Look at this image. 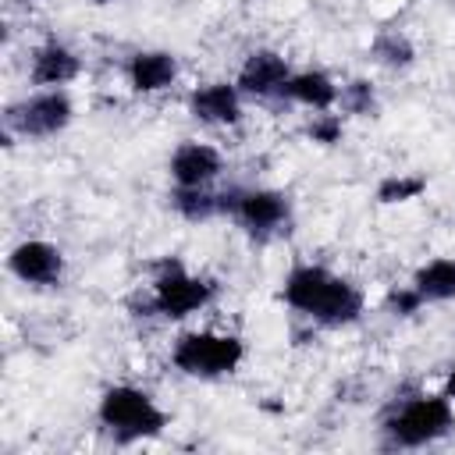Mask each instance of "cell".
Returning a JSON list of instances; mask_svg holds the SVG:
<instances>
[{"label": "cell", "instance_id": "16", "mask_svg": "<svg viewBox=\"0 0 455 455\" xmlns=\"http://www.w3.org/2000/svg\"><path fill=\"white\" fill-rule=\"evenodd\" d=\"M171 203L185 220H210L213 213H220V196L210 192L206 185L203 188H174Z\"/></svg>", "mask_w": 455, "mask_h": 455}, {"label": "cell", "instance_id": "20", "mask_svg": "<svg viewBox=\"0 0 455 455\" xmlns=\"http://www.w3.org/2000/svg\"><path fill=\"white\" fill-rule=\"evenodd\" d=\"M384 306H387L391 316H412V313L423 306V295H419L412 284H409V288H391L387 299H384Z\"/></svg>", "mask_w": 455, "mask_h": 455}, {"label": "cell", "instance_id": "19", "mask_svg": "<svg viewBox=\"0 0 455 455\" xmlns=\"http://www.w3.org/2000/svg\"><path fill=\"white\" fill-rule=\"evenodd\" d=\"M338 103H341V110H348V114H355V117L377 114V92H373V85H370L366 78L348 82V85L338 92Z\"/></svg>", "mask_w": 455, "mask_h": 455}, {"label": "cell", "instance_id": "7", "mask_svg": "<svg viewBox=\"0 0 455 455\" xmlns=\"http://www.w3.org/2000/svg\"><path fill=\"white\" fill-rule=\"evenodd\" d=\"M220 213H231L249 235H270L277 231L291 206H288V196L284 192H274V188H235V192H220Z\"/></svg>", "mask_w": 455, "mask_h": 455}, {"label": "cell", "instance_id": "17", "mask_svg": "<svg viewBox=\"0 0 455 455\" xmlns=\"http://www.w3.org/2000/svg\"><path fill=\"white\" fill-rule=\"evenodd\" d=\"M370 53H373L377 64L395 68V71H398V68H409V64L416 60V46H412L402 32H380V36L373 39Z\"/></svg>", "mask_w": 455, "mask_h": 455}, {"label": "cell", "instance_id": "23", "mask_svg": "<svg viewBox=\"0 0 455 455\" xmlns=\"http://www.w3.org/2000/svg\"><path fill=\"white\" fill-rule=\"evenodd\" d=\"M92 4H110V0H92Z\"/></svg>", "mask_w": 455, "mask_h": 455}, {"label": "cell", "instance_id": "8", "mask_svg": "<svg viewBox=\"0 0 455 455\" xmlns=\"http://www.w3.org/2000/svg\"><path fill=\"white\" fill-rule=\"evenodd\" d=\"M7 267L25 284H60V277H64L60 249L43 242V238H28V242L14 245L11 256H7Z\"/></svg>", "mask_w": 455, "mask_h": 455}, {"label": "cell", "instance_id": "14", "mask_svg": "<svg viewBox=\"0 0 455 455\" xmlns=\"http://www.w3.org/2000/svg\"><path fill=\"white\" fill-rule=\"evenodd\" d=\"M338 92H341V89H338L334 78L323 75V71H299V75H291V78L284 82V89H281L284 100L302 103V107H309V110H331V107L338 103Z\"/></svg>", "mask_w": 455, "mask_h": 455}, {"label": "cell", "instance_id": "1", "mask_svg": "<svg viewBox=\"0 0 455 455\" xmlns=\"http://www.w3.org/2000/svg\"><path fill=\"white\" fill-rule=\"evenodd\" d=\"M284 302L323 327H345L363 313V295L345 277L316 263H302L284 277Z\"/></svg>", "mask_w": 455, "mask_h": 455}, {"label": "cell", "instance_id": "22", "mask_svg": "<svg viewBox=\"0 0 455 455\" xmlns=\"http://www.w3.org/2000/svg\"><path fill=\"white\" fill-rule=\"evenodd\" d=\"M444 395H448V398H455V366L448 370V380H444Z\"/></svg>", "mask_w": 455, "mask_h": 455}, {"label": "cell", "instance_id": "6", "mask_svg": "<svg viewBox=\"0 0 455 455\" xmlns=\"http://www.w3.org/2000/svg\"><path fill=\"white\" fill-rule=\"evenodd\" d=\"M71 117H75V107H71L68 92L46 89V92H36V96L11 103L4 114V128L21 135V139H46V135L64 132L71 124Z\"/></svg>", "mask_w": 455, "mask_h": 455}, {"label": "cell", "instance_id": "2", "mask_svg": "<svg viewBox=\"0 0 455 455\" xmlns=\"http://www.w3.org/2000/svg\"><path fill=\"white\" fill-rule=\"evenodd\" d=\"M100 423L117 437V441H142V437H156L167 427L164 409L132 384H114L103 391L100 409H96Z\"/></svg>", "mask_w": 455, "mask_h": 455}, {"label": "cell", "instance_id": "11", "mask_svg": "<svg viewBox=\"0 0 455 455\" xmlns=\"http://www.w3.org/2000/svg\"><path fill=\"white\" fill-rule=\"evenodd\" d=\"M188 110L203 124H238L242 117V89L228 82L203 85L188 96Z\"/></svg>", "mask_w": 455, "mask_h": 455}, {"label": "cell", "instance_id": "15", "mask_svg": "<svg viewBox=\"0 0 455 455\" xmlns=\"http://www.w3.org/2000/svg\"><path fill=\"white\" fill-rule=\"evenodd\" d=\"M412 288L423 295V302H448V299H455V259L441 256V259L423 263L412 274Z\"/></svg>", "mask_w": 455, "mask_h": 455}, {"label": "cell", "instance_id": "13", "mask_svg": "<svg viewBox=\"0 0 455 455\" xmlns=\"http://www.w3.org/2000/svg\"><path fill=\"white\" fill-rule=\"evenodd\" d=\"M128 85L135 92H160L178 78V60L167 50H139L128 60Z\"/></svg>", "mask_w": 455, "mask_h": 455}, {"label": "cell", "instance_id": "4", "mask_svg": "<svg viewBox=\"0 0 455 455\" xmlns=\"http://www.w3.org/2000/svg\"><path fill=\"white\" fill-rule=\"evenodd\" d=\"M451 423H455V416H451L448 395H416V398L402 402L384 419V434L398 448H423V444L444 437L451 430Z\"/></svg>", "mask_w": 455, "mask_h": 455}, {"label": "cell", "instance_id": "3", "mask_svg": "<svg viewBox=\"0 0 455 455\" xmlns=\"http://www.w3.org/2000/svg\"><path fill=\"white\" fill-rule=\"evenodd\" d=\"M242 359H245L242 338H235V334H213V331H188L171 348V363L185 377H199V380L228 377V373L238 370Z\"/></svg>", "mask_w": 455, "mask_h": 455}, {"label": "cell", "instance_id": "18", "mask_svg": "<svg viewBox=\"0 0 455 455\" xmlns=\"http://www.w3.org/2000/svg\"><path fill=\"white\" fill-rule=\"evenodd\" d=\"M423 192H427V178L419 174H391L377 185L380 203H409V199H419Z\"/></svg>", "mask_w": 455, "mask_h": 455}, {"label": "cell", "instance_id": "9", "mask_svg": "<svg viewBox=\"0 0 455 455\" xmlns=\"http://www.w3.org/2000/svg\"><path fill=\"white\" fill-rule=\"evenodd\" d=\"M291 78V68L288 60L277 53V50H252L238 71V89L245 96H256V100H267V96H281L284 82Z\"/></svg>", "mask_w": 455, "mask_h": 455}, {"label": "cell", "instance_id": "10", "mask_svg": "<svg viewBox=\"0 0 455 455\" xmlns=\"http://www.w3.org/2000/svg\"><path fill=\"white\" fill-rule=\"evenodd\" d=\"M220 171H224V160L206 142H185L171 156V178L178 188H203L213 178H220Z\"/></svg>", "mask_w": 455, "mask_h": 455}, {"label": "cell", "instance_id": "5", "mask_svg": "<svg viewBox=\"0 0 455 455\" xmlns=\"http://www.w3.org/2000/svg\"><path fill=\"white\" fill-rule=\"evenodd\" d=\"M213 299V284L206 277L188 274L178 259H164L153 277V302L149 309L167 320H185L188 313L203 309Z\"/></svg>", "mask_w": 455, "mask_h": 455}, {"label": "cell", "instance_id": "12", "mask_svg": "<svg viewBox=\"0 0 455 455\" xmlns=\"http://www.w3.org/2000/svg\"><path fill=\"white\" fill-rule=\"evenodd\" d=\"M78 71H82L78 53L68 50L64 43H57V39H50V43H43V46L32 53L28 82H32V85L57 89V85H68L71 78H78Z\"/></svg>", "mask_w": 455, "mask_h": 455}, {"label": "cell", "instance_id": "21", "mask_svg": "<svg viewBox=\"0 0 455 455\" xmlns=\"http://www.w3.org/2000/svg\"><path fill=\"white\" fill-rule=\"evenodd\" d=\"M309 139L320 146H334L341 142V117L338 114H316L309 124Z\"/></svg>", "mask_w": 455, "mask_h": 455}]
</instances>
